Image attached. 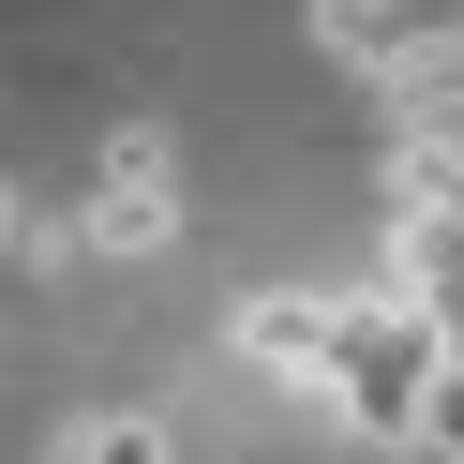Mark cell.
<instances>
[{"label":"cell","instance_id":"obj_1","mask_svg":"<svg viewBox=\"0 0 464 464\" xmlns=\"http://www.w3.org/2000/svg\"><path fill=\"white\" fill-rule=\"evenodd\" d=\"M450 314L434 300H390V285H344L330 314V374H314V404H330V434H360V450H420L434 420V374H450Z\"/></svg>","mask_w":464,"mask_h":464},{"label":"cell","instance_id":"obj_2","mask_svg":"<svg viewBox=\"0 0 464 464\" xmlns=\"http://www.w3.org/2000/svg\"><path fill=\"white\" fill-rule=\"evenodd\" d=\"M180 225H195L180 150H165L150 121H121L105 165H91V195H75V255H91V270H150V255H180Z\"/></svg>","mask_w":464,"mask_h":464},{"label":"cell","instance_id":"obj_3","mask_svg":"<svg viewBox=\"0 0 464 464\" xmlns=\"http://www.w3.org/2000/svg\"><path fill=\"white\" fill-rule=\"evenodd\" d=\"M330 314H344V285H240L225 300V344L255 374H285V390H314L330 374Z\"/></svg>","mask_w":464,"mask_h":464},{"label":"cell","instance_id":"obj_4","mask_svg":"<svg viewBox=\"0 0 464 464\" xmlns=\"http://www.w3.org/2000/svg\"><path fill=\"white\" fill-rule=\"evenodd\" d=\"M404 15L420 0H300V31H314V61H344V75H374L404 45Z\"/></svg>","mask_w":464,"mask_h":464},{"label":"cell","instance_id":"obj_5","mask_svg":"<svg viewBox=\"0 0 464 464\" xmlns=\"http://www.w3.org/2000/svg\"><path fill=\"white\" fill-rule=\"evenodd\" d=\"M45 464H165V420L150 404H91L75 434H45Z\"/></svg>","mask_w":464,"mask_h":464},{"label":"cell","instance_id":"obj_6","mask_svg":"<svg viewBox=\"0 0 464 464\" xmlns=\"http://www.w3.org/2000/svg\"><path fill=\"white\" fill-rule=\"evenodd\" d=\"M0 255H31V270H61V255H75V210H45L15 165H0Z\"/></svg>","mask_w":464,"mask_h":464},{"label":"cell","instance_id":"obj_7","mask_svg":"<svg viewBox=\"0 0 464 464\" xmlns=\"http://www.w3.org/2000/svg\"><path fill=\"white\" fill-rule=\"evenodd\" d=\"M420 450H434V464H464V344H450V374H434V420H420Z\"/></svg>","mask_w":464,"mask_h":464}]
</instances>
